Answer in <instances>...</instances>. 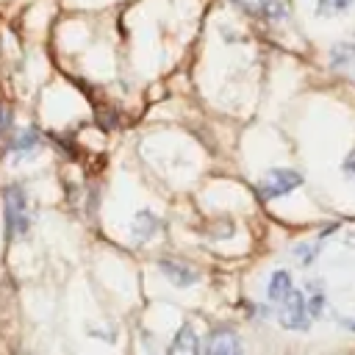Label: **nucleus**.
<instances>
[{"label":"nucleus","instance_id":"obj_1","mask_svg":"<svg viewBox=\"0 0 355 355\" xmlns=\"http://www.w3.org/2000/svg\"><path fill=\"white\" fill-rule=\"evenodd\" d=\"M3 202H6V233L8 239L22 236L31 227V214H28V197L25 189L19 183L6 186L3 191Z\"/></svg>","mask_w":355,"mask_h":355},{"label":"nucleus","instance_id":"obj_14","mask_svg":"<svg viewBox=\"0 0 355 355\" xmlns=\"http://www.w3.org/2000/svg\"><path fill=\"white\" fill-rule=\"evenodd\" d=\"M344 169H347L349 175H355V153H352V155H349V158L344 161Z\"/></svg>","mask_w":355,"mask_h":355},{"label":"nucleus","instance_id":"obj_2","mask_svg":"<svg viewBox=\"0 0 355 355\" xmlns=\"http://www.w3.org/2000/svg\"><path fill=\"white\" fill-rule=\"evenodd\" d=\"M302 183V175L294 172V169H269L263 175V180L258 183V197L261 200H275V197H283L288 194L291 189H297Z\"/></svg>","mask_w":355,"mask_h":355},{"label":"nucleus","instance_id":"obj_6","mask_svg":"<svg viewBox=\"0 0 355 355\" xmlns=\"http://www.w3.org/2000/svg\"><path fill=\"white\" fill-rule=\"evenodd\" d=\"M158 227H161V222H158V216L153 211H139L133 216V239H139V241L153 239L158 233Z\"/></svg>","mask_w":355,"mask_h":355},{"label":"nucleus","instance_id":"obj_3","mask_svg":"<svg viewBox=\"0 0 355 355\" xmlns=\"http://www.w3.org/2000/svg\"><path fill=\"white\" fill-rule=\"evenodd\" d=\"M280 305V324L288 327V330H305L311 324V313H308V302H305V294L291 288L286 300L277 302Z\"/></svg>","mask_w":355,"mask_h":355},{"label":"nucleus","instance_id":"obj_12","mask_svg":"<svg viewBox=\"0 0 355 355\" xmlns=\"http://www.w3.org/2000/svg\"><path fill=\"white\" fill-rule=\"evenodd\" d=\"M355 0H316V14L319 17H336L344 14L347 8H352Z\"/></svg>","mask_w":355,"mask_h":355},{"label":"nucleus","instance_id":"obj_11","mask_svg":"<svg viewBox=\"0 0 355 355\" xmlns=\"http://www.w3.org/2000/svg\"><path fill=\"white\" fill-rule=\"evenodd\" d=\"M39 130L36 128H28V130H22L19 136H14V141H11V153H19V155H28V153H33L36 147H39Z\"/></svg>","mask_w":355,"mask_h":355},{"label":"nucleus","instance_id":"obj_15","mask_svg":"<svg viewBox=\"0 0 355 355\" xmlns=\"http://www.w3.org/2000/svg\"><path fill=\"white\" fill-rule=\"evenodd\" d=\"M347 324H349V327H352V330H355V322H347Z\"/></svg>","mask_w":355,"mask_h":355},{"label":"nucleus","instance_id":"obj_10","mask_svg":"<svg viewBox=\"0 0 355 355\" xmlns=\"http://www.w3.org/2000/svg\"><path fill=\"white\" fill-rule=\"evenodd\" d=\"M305 302H308V313H311V319H316V316H322V311H324V288H322V283H308L305 286Z\"/></svg>","mask_w":355,"mask_h":355},{"label":"nucleus","instance_id":"obj_8","mask_svg":"<svg viewBox=\"0 0 355 355\" xmlns=\"http://www.w3.org/2000/svg\"><path fill=\"white\" fill-rule=\"evenodd\" d=\"M200 349V341H197V333H194V327L186 322V324H180V330L175 333V338H172V344H169V352H197Z\"/></svg>","mask_w":355,"mask_h":355},{"label":"nucleus","instance_id":"obj_5","mask_svg":"<svg viewBox=\"0 0 355 355\" xmlns=\"http://www.w3.org/2000/svg\"><path fill=\"white\" fill-rule=\"evenodd\" d=\"M205 352L211 355H230V352H241V341L233 330H214L205 341Z\"/></svg>","mask_w":355,"mask_h":355},{"label":"nucleus","instance_id":"obj_7","mask_svg":"<svg viewBox=\"0 0 355 355\" xmlns=\"http://www.w3.org/2000/svg\"><path fill=\"white\" fill-rule=\"evenodd\" d=\"M330 64H333L336 69L355 72V42H338V44L330 50Z\"/></svg>","mask_w":355,"mask_h":355},{"label":"nucleus","instance_id":"obj_4","mask_svg":"<svg viewBox=\"0 0 355 355\" xmlns=\"http://www.w3.org/2000/svg\"><path fill=\"white\" fill-rule=\"evenodd\" d=\"M158 266H161V272L169 277V283H175L178 288H186V286H191V283H197V280H200L197 269H191V266H189V263H183V261L161 258V261H158Z\"/></svg>","mask_w":355,"mask_h":355},{"label":"nucleus","instance_id":"obj_9","mask_svg":"<svg viewBox=\"0 0 355 355\" xmlns=\"http://www.w3.org/2000/svg\"><path fill=\"white\" fill-rule=\"evenodd\" d=\"M291 288H294V283H291V275H288L286 269L272 272V277H269V300H272V302L286 300Z\"/></svg>","mask_w":355,"mask_h":355},{"label":"nucleus","instance_id":"obj_13","mask_svg":"<svg viewBox=\"0 0 355 355\" xmlns=\"http://www.w3.org/2000/svg\"><path fill=\"white\" fill-rule=\"evenodd\" d=\"M11 128H14V114L8 111V105L0 103V139H6L11 133Z\"/></svg>","mask_w":355,"mask_h":355}]
</instances>
